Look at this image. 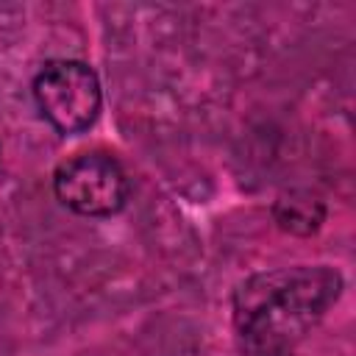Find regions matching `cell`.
Segmentation results:
<instances>
[{
	"label": "cell",
	"mask_w": 356,
	"mask_h": 356,
	"mask_svg": "<svg viewBox=\"0 0 356 356\" xmlns=\"http://www.w3.org/2000/svg\"><path fill=\"white\" fill-rule=\"evenodd\" d=\"M342 295V275L328 264L259 273L234 292V323L248 356H292L295 342Z\"/></svg>",
	"instance_id": "obj_1"
},
{
	"label": "cell",
	"mask_w": 356,
	"mask_h": 356,
	"mask_svg": "<svg viewBox=\"0 0 356 356\" xmlns=\"http://www.w3.org/2000/svg\"><path fill=\"white\" fill-rule=\"evenodd\" d=\"M31 95L39 114L64 136L86 134L103 111L100 78L81 58L44 61L31 81Z\"/></svg>",
	"instance_id": "obj_2"
},
{
	"label": "cell",
	"mask_w": 356,
	"mask_h": 356,
	"mask_svg": "<svg viewBox=\"0 0 356 356\" xmlns=\"http://www.w3.org/2000/svg\"><path fill=\"white\" fill-rule=\"evenodd\" d=\"M53 195L78 217H114L131 200V178L117 156L106 150H81L53 170Z\"/></svg>",
	"instance_id": "obj_3"
},
{
	"label": "cell",
	"mask_w": 356,
	"mask_h": 356,
	"mask_svg": "<svg viewBox=\"0 0 356 356\" xmlns=\"http://www.w3.org/2000/svg\"><path fill=\"white\" fill-rule=\"evenodd\" d=\"M325 203L306 192V189H289L273 200V220L281 231L292 236H312L323 228L325 222Z\"/></svg>",
	"instance_id": "obj_4"
},
{
	"label": "cell",
	"mask_w": 356,
	"mask_h": 356,
	"mask_svg": "<svg viewBox=\"0 0 356 356\" xmlns=\"http://www.w3.org/2000/svg\"><path fill=\"white\" fill-rule=\"evenodd\" d=\"M0 153H3V150H0Z\"/></svg>",
	"instance_id": "obj_5"
}]
</instances>
